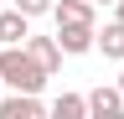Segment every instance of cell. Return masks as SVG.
Instances as JSON below:
<instances>
[{
    "instance_id": "1",
    "label": "cell",
    "mask_w": 124,
    "mask_h": 119,
    "mask_svg": "<svg viewBox=\"0 0 124 119\" xmlns=\"http://www.w3.org/2000/svg\"><path fill=\"white\" fill-rule=\"evenodd\" d=\"M46 78H52V72H46V67H41L26 47H5V52H0V83H5V88L41 93V88H46Z\"/></svg>"
},
{
    "instance_id": "2",
    "label": "cell",
    "mask_w": 124,
    "mask_h": 119,
    "mask_svg": "<svg viewBox=\"0 0 124 119\" xmlns=\"http://www.w3.org/2000/svg\"><path fill=\"white\" fill-rule=\"evenodd\" d=\"M93 36H98V26H83V21H62V26H57V47H62V57H83V52H93Z\"/></svg>"
},
{
    "instance_id": "3",
    "label": "cell",
    "mask_w": 124,
    "mask_h": 119,
    "mask_svg": "<svg viewBox=\"0 0 124 119\" xmlns=\"http://www.w3.org/2000/svg\"><path fill=\"white\" fill-rule=\"evenodd\" d=\"M88 114L93 119H124V93H119V83H98L88 93Z\"/></svg>"
},
{
    "instance_id": "4",
    "label": "cell",
    "mask_w": 124,
    "mask_h": 119,
    "mask_svg": "<svg viewBox=\"0 0 124 119\" xmlns=\"http://www.w3.org/2000/svg\"><path fill=\"white\" fill-rule=\"evenodd\" d=\"M46 103L36 93H21V88H10V98H0V119H41Z\"/></svg>"
},
{
    "instance_id": "5",
    "label": "cell",
    "mask_w": 124,
    "mask_h": 119,
    "mask_svg": "<svg viewBox=\"0 0 124 119\" xmlns=\"http://www.w3.org/2000/svg\"><path fill=\"white\" fill-rule=\"evenodd\" d=\"M26 36H31V16L26 10H0V47H26Z\"/></svg>"
},
{
    "instance_id": "6",
    "label": "cell",
    "mask_w": 124,
    "mask_h": 119,
    "mask_svg": "<svg viewBox=\"0 0 124 119\" xmlns=\"http://www.w3.org/2000/svg\"><path fill=\"white\" fill-rule=\"evenodd\" d=\"M52 21H83V26H98V5L93 0H52Z\"/></svg>"
},
{
    "instance_id": "7",
    "label": "cell",
    "mask_w": 124,
    "mask_h": 119,
    "mask_svg": "<svg viewBox=\"0 0 124 119\" xmlns=\"http://www.w3.org/2000/svg\"><path fill=\"white\" fill-rule=\"evenodd\" d=\"M93 52H103L108 62H124V21H119V16L108 21L98 36H93Z\"/></svg>"
},
{
    "instance_id": "8",
    "label": "cell",
    "mask_w": 124,
    "mask_h": 119,
    "mask_svg": "<svg viewBox=\"0 0 124 119\" xmlns=\"http://www.w3.org/2000/svg\"><path fill=\"white\" fill-rule=\"evenodd\" d=\"M26 52L36 57L46 72H57V67H62V47H57V36H26Z\"/></svg>"
},
{
    "instance_id": "9",
    "label": "cell",
    "mask_w": 124,
    "mask_h": 119,
    "mask_svg": "<svg viewBox=\"0 0 124 119\" xmlns=\"http://www.w3.org/2000/svg\"><path fill=\"white\" fill-rule=\"evenodd\" d=\"M52 114L57 119H88V93H57L52 98Z\"/></svg>"
},
{
    "instance_id": "10",
    "label": "cell",
    "mask_w": 124,
    "mask_h": 119,
    "mask_svg": "<svg viewBox=\"0 0 124 119\" xmlns=\"http://www.w3.org/2000/svg\"><path fill=\"white\" fill-rule=\"evenodd\" d=\"M16 10H26L36 21V16H52V0H16Z\"/></svg>"
},
{
    "instance_id": "11",
    "label": "cell",
    "mask_w": 124,
    "mask_h": 119,
    "mask_svg": "<svg viewBox=\"0 0 124 119\" xmlns=\"http://www.w3.org/2000/svg\"><path fill=\"white\" fill-rule=\"evenodd\" d=\"M114 16H119V21H124V0H114Z\"/></svg>"
},
{
    "instance_id": "12",
    "label": "cell",
    "mask_w": 124,
    "mask_h": 119,
    "mask_svg": "<svg viewBox=\"0 0 124 119\" xmlns=\"http://www.w3.org/2000/svg\"><path fill=\"white\" fill-rule=\"evenodd\" d=\"M114 83H119V93H124V72H119V78H114Z\"/></svg>"
},
{
    "instance_id": "13",
    "label": "cell",
    "mask_w": 124,
    "mask_h": 119,
    "mask_svg": "<svg viewBox=\"0 0 124 119\" xmlns=\"http://www.w3.org/2000/svg\"><path fill=\"white\" fill-rule=\"evenodd\" d=\"M93 5H114V0H93Z\"/></svg>"
}]
</instances>
